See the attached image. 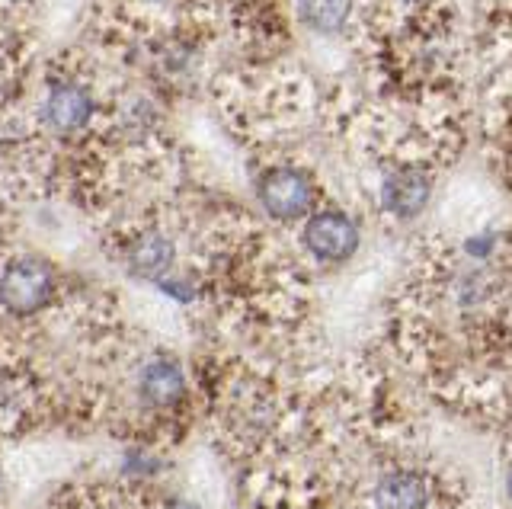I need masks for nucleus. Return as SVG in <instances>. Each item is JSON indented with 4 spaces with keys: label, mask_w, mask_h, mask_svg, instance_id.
<instances>
[{
    "label": "nucleus",
    "mask_w": 512,
    "mask_h": 509,
    "mask_svg": "<svg viewBox=\"0 0 512 509\" xmlns=\"http://www.w3.org/2000/svg\"><path fill=\"white\" fill-rule=\"evenodd\" d=\"M55 289L52 266L39 257H16L4 273V305L13 314L39 311Z\"/></svg>",
    "instance_id": "1"
},
{
    "label": "nucleus",
    "mask_w": 512,
    "mask_h": 509,
    "mask_svg": "<svg viewBox=\"0 0 512 509\" xmlns=\"http://www.w3.org/2000/svg\"><path fill=\"white\" fill-rule=\"evenodd\" d=\"M256 199L279 221L301 218L311 209V180L295 167H272L256 183Z\"/></svg>",
    "instance_id": "2"
},
{
    "label": "nucleus",
    "mask_w": 512,
    "mask_h": 509,
    "mask_svg": "<svg viewBox=\"0 0 512 509\" xmlns=\"http://www.w3.org/2000/svg\"><path fill=\"white\" fill-rule=\"evenodd\" d=\"M304 247L324 263H343L359 250V228L343 212H317L304 225Z\"/></svg>",
    "instance_id": "3"
},
{
    "label": "nucleus",
    "mask_w": 512,
    "mask_h": 509,
    "mask_svg": "<svg viewBox=\"0 0 512 509\" xmlns=\"http://www.w3.org/2000/svg\"><path fill=\"white\" fill-rule=\"evenodd\" d=\"M93 116V100L84 87L77 84H58L48 90L42 103V122L58 135H74L80 132Z\"/></svg>",
    "instance_id": "4"
},
{
    "label": "nucleus",
    "mask_w": 512,
    "mask_h": 509,
    "mask_svg": "<svg viewBox=\"0 0 512 509\" xmlns=\"http://www.w3.org/2000/svg\"><path fill=\"white\" fill-rule=\"evenodd\" d=\"M432 183L420 170H397L381 183V205L397 218H413L426 209Z\"/></svg>",
    "instance_id": "5"
},
{
    "label": "nucleus",
    "mask_w": 512,
    "mask_h": 509,
    "mask_svg": "<svg viewBox=\"0 0 512 509\" xmlns=\"http://www.w3.org/2000/svg\"><path fill=\"white\" fill-rule=\"evenodd\" d=\"M429 487L420 474L394 471L375 487V509H426Z\"/></svg>",
    "instance_id": "6"
},
{
    "label": "nucleus",
    "mask_w": 512,
    "mask_h": 509,
    "mask_svg": "<svg viewBox=\"0 0 512 509\" xmlns=\"http://www.w3.org/2000/svg\"><path fill=\"white\" fill-rule=\"evenodd\" d=\"M186 378L183 369L170 359H157L141 372V394L154 407H173L183 401Z\"/></svg>",
    "instance_id": "7"
},
{
    "label": "nucleus",
    "mask_w": 512,
    "mask_h": 509,
    "mask_svg": "<svg viewBox=\"0 0 512 509\" xmlns=\"http://www.w3.org/2000/svg\"><path fill=\"white\" fill-rule=\"evenodd\" d=\"M170 263H173V244L157 231L141 234L138 241L132 244V250H128V269H132V273L141 276V279L164 276L170 269Z\"/></svg>",
    "instance_id": "8"
},
{
    "label": "nucleus",
    "mask_w": 512,
    "mask_h": 509,
    "mask_svg": "<svg viewBox=\"0 0 512 509\" xmlns=\"http://www.w3.org/2000/svg\"><path fill=\"white\" fill-rule=\"evenodd\" d=\"M352 10V0H298V17L314 33H336Z\"/></svg>",
    "instance_id": "9"
},
{
    "label": "nucleus",
    "mask_w": 512,
    "mask_h": 509,
    "mask_svg": "<svg viewBox=\"0 0 512 509\" xmlns=\"http://www.w3.org/2000/svg\"><path fill=\"white\" fill-rule=\"evenodd\" d=\"M164 509H199V506H192V503H186V500H173V503H167Z\"/></svg>",
    "instance_id": "10"
},
{
    "label": "nucleus",
    "mask_w": 512,
    "mask_h": 509,
    "mask_svg": "<svg viewBox=\"0 0 512 509\" xmlns=\"http://www.w3.org/2000/svg\"><path fill=\"white\" fill-rule=\"evenodd\" d=\"M506 493H509V503H512V471H509V477H506Z\"/></svg>",
    "instance_id": "11"
}]
</instances>
